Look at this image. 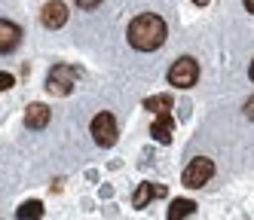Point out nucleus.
Returning <instances> with one entry per match:
<instances>
[{"label":"nucleus","mask_w":254,"mask_h":220,"mask_svg":"<svg viewBox=\"0 0 254 220\" xmlns=\"http://www.w3.org/2000/svg\"><path fill=\"white\" fill-rule=\"evenodd\" d=\"M49 107L46 104H28V110H25V122H28V128H37V132H40V128H46L49 125Z\"/></svg>","instance_id":"9"},{"label":"nucleus","mask_w":254,"mask_h":220,"mask_svg":"<svg viewBox=\"0 0 254 220\" xmlns=\"http://www.w3.org/2000/svg\"><path fill=\"white\" fill-rule=\"evenodd\" d=\"M196 214V202L190 199H175L169 208V220H181V217H193Z\"/></svg>","instance_id":"11"},{"label":"nucleus","mask_w":254,"mask_h":220,"mask_svg":"<svg viewBox=\"0 0 254 220\" xmlns=\"http://www.w3.org/2000/svg\"><path fill=\"white\" fill-rule=\"evenodd\" d=\"M144 110L169 113V110H172V95H150V98H144Z\"/></svg>","instance_id":"12"},{"label":"nucleus","mask_w":254,"mask_h":220,"mask_svg":"<svg viewBox=\"0 0 254 220\" xmlns=\"http://www.w3.org/2000/svg\"><path fill=\"white\" fill-rule=\"evenodd\" d=\"M80 80V70L77 67H70V64H56L49 70V77H46V89L52 92V95H70V89L77 86Z\"/></svg>","instance_id":"2"},{"label":"nucleus","mask_w":254,"mask_h":220,"mask_svg":"<svg viewBox=\"0 0 254 220\" xmlns=\"http://www.w3.org/2000/svg\"><path fill=\"white\" fill-rule=\"evenodd\" d=\"M162 196H166V187H162V183L144 180V183H138V190H135V196H132V205H135V208H147V202L162 199Z\"/></svg>","instance_id":"7"},{"label":"nucleus","mask_w":254,"mask_h":220,"mask_svg":"<svg viewBox=\"0 0 254 220\" xmlns=\"http://www.w3.org/2000/svg\"><path fill=\"white\" fill-rule=\"evenodd\" d=\"M245 116H248V119L254 122V95H251V98L245 101Z\"/></svg>","instance_id":"16"},{"label":"nucleus","mask_w":254,"mask_h":220,"mask_svg":"<svg viewBox=\"0 0 254 220\" xmlns=\"http://www.w3.org/2000/svg\"><path fill=\"white\" fill-rule=\"evenodd\" d=\"M19 37H22L19 25H12V22H0V49H3V52H12L15 46H19Z\"/></svg>","instance_id":"10"},{"label":"nucleus","mask_w":254,"mask_h":220,"mask_svg":"<svg viewBox=\"0 0 254 220\" xmlns=\"http://www.w3.org/2000/svg\"><path fill=\"white\" fill-rule=\"evenodd\" d=\"M12 83H15V80H12V73H6V70L0 73V89H12Z\"/></svg>","instance_id":"14"},{"label":"nucleus","mask_w":254,"mask_h":220,"mask_svg":"<svg viewBox=\"0 0 254 220\" xmlns=\"http://www.w3.org/2000/svg\"><path fill=\"white\" fill-rule=\"evenodd\" d=\"M248 73H251V80H254V61H251V70H248Z\"/></svg>","instance_id":"19"},{"label":"nucleus","mask_w":254,"mask_h":220,"mask_svg":"<svg viewBox=\"0 0 254 220\" xmlns=\"http://www.w3.org/2000/svg\"><path fill=\"white\" fill-rule=\"evenodd\" d=\"M242 3H245V9H248V12H254V0H242Z\"/></svg>","instance_id":"17"},{"label":"nucleus","mask_w":254,"mask_h":220,"mask_svg":"<svg viewBox=\"0 0 254 220\" xmlns=\"http://www.w3.org/2000/svg\"><path fill=\"white\" fill-rule=\"evenodd\" d=\"M211 174H214V162L211 159H205V156H196L187 168H184V187H190V190H199L202 183H208L211 180Z\"/></svg>","instance_id":"4"},{"label":"nucleus","mask_w":254,"mask_h":220,"mask_svg":"<svg viewBox=\"0 0 254 220\" xmlns=\"http://www.w3.org/2000/svg\"><path fill=\"white\" fill-rule=\"evenodd\" d=\"M199 80V64L190 58V55H184V58H178L172 67H169V83L175 89H193Z\"/></svg>","instance_id":"3"},{"label":"nucleus","mask_w":254,"mask_h":220,"mask_svg":"<svg viewBox=\"0 0 254 220\" xmlns=\"http://www.w3.org/2000/svg\"><path fill=\"white\" fill-rule=\"evenodd\" d=\"M89 128H92V138H95L98 147H114L117 144V119L111 113H98Z\"/></svg>","instance_id":"5"},{"label":"nucleus","mask_w":254,"mask_h":220,"mask_svg":"<svg viewBox=\"0 0 254 220\" xmlns=\"http://www.w3.org/2000/svg\"><path fill=\"white\" fill-rule=\"evenodd\" d=\"M150 135H153V141H159V144H172L175 116H172V113H156V119H153V125H150Z\"/></svg>","instance_id":"8"},{"label":"nucleus","mask_w":254,"mask_h":220,"mask_svg":"<svg viewBox=\"0 0 254 220\" xmlns=\"http://www.w3.org/2000/svg\"><path fill=\"white\" fill-rule=\"evenodd\" d=\"M193 3H196V6H205V3H208V0H193Z\"/></svg>","instance_id":"18"},{"label":"nucleus","mask_w":254,"mask_h":220,"mask_svg":"<svg viewBox=\"0 0 254 220\" xmlns=\"http://www.w3.org/2000/svg\"><path fill=\"white\" fill-rule=\"evenodd\" d=\"M129 43L138 52L159 49L162 43H166V22H162L159 15H153V12L132 18V25H129Z\"/></svg>","instance_id":"1"},{"label":"nucleus","mask_w":254,"mask_h":220,"mask_svg":"<svg viewBox=\"0 0 254 220\" xmlns=\"http://www.w3.org/2000/svg\"><path fill=\"white\" fill-rule=\"evenodd\" d=\"M40 22H43V28H49V31L62 28V25L67 22V6L62 3V0H49V3L43 6V12H40Z\"/></svg>","instance_id":"6"},{"label":"nucleus","mask_w":254,"mask_h":220,"mask_svg":"<svg viewBox=\"0 0 254 220\" xmlns=\"http://www.w3.org/2000/svg\"><path fill=\"white\" fill-rule=\"evenodd\" d=\"M15 217H43V202H37V199L25 202V205L15 211Z\"/></svg>","instance_id":"13"},{"label":"nucleus","mask_w":254,"mask_h":220,"mask_svg":"<svg viewBox=\"0 0 254 220\" xmlns=\"http://www.w3.org/2000/svg\"><path fill=\"white\" fill-rule=\"evenodd\" d=\"M98 3H101V0H77V6H80V9H95Z\"/></svg>","instance_id":"15"}]
</instances>
